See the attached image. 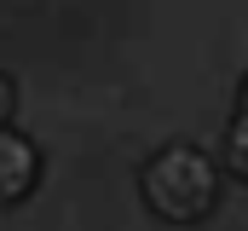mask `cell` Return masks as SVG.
Here are the masks:
<instances>
[{
	"instance_id": "1",
	"label": "cell",
	"mask_w": 248,
	"mask_h": 231,
	"mask_svg": "<svg viewBox=\"0 0 248 231\" xmlns=\"http://www.w3.org/2000/svg\"><path fill=\"white\" fill-rule=\"evenodd\" d=\"M139 191L150 202V214L173 220V226H190V220H208L214 202H219V162L202 150V145H162L144 173H139Z\"/></svg>"
},
{
	"instance_id": "2",
	"label": "cell",
	"mask_w": 248,
	"mask_h": 231,
	"mask_svg": "<svg viewBox=\"0 0 248 231\" xmlns=\"http://www.w3.org/2000/svg\"><path fill=\"white\" fill-rule=\"evenodd\" d=\"M41 179V150L35 139H23L12 121L0 127V202H23Z\"/></svg>"
},
{
	"instance_id": "3",
	"label": "cell",
	"mask_w": 248,
	"mask_h": 231,
	"mask_svg": "<svg viewBox=\"0 0 248 231\" xmlns=\"http://www.w3.org/2000/svg\"><path fill=\"white\" fill-rule=\"evenodd\" d=\"M225 168L237 173V179H248V116L237 110V121L225 127Z\"/></svg>"
},
{
	"instance_id": "4",
	"label": "cell",
	"mask_w": 248,
	"mask_h": 231,
	"mask_svg": "<svg viewBox=\"0 0 248 231\" xmlns=\"http://www.w3.org/2000/svg\"><path fill=\"white\" fill-rule=\"evenodd\" d=\"M12 110H17V87H12V75H0V127L12 121Z\"/></svg>"
},
{
	"instance_id": "5",
	"label": "cell",
	"mask_w": 248,
	"mask_h": 231,
	"mask_svg": "<svg viewBox=\"0 0 248 231\" xmlns=\"http://www.w3.org/2000/svg\"><path fill=\"white\" fill-rule=\"evenodd\" d=\"M243 116H248V75H243Z\"/></svg>"
}]
</instances>
